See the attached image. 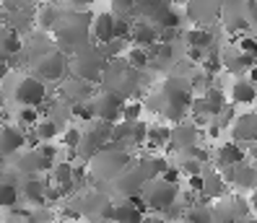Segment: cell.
Instances as JSON below:
<instances>
[{"mask_svg":"<svg viewBox=\"0 0 257 223\" xmlns=\"http://www.w3.org/2000/svg\"><path fill=\"white\" fill-rule=\"evenodd\" d=\"M91 21H94L91 11H75V8L63 11V16L57 19V24L52 29V37L57 42V47L70 55L73 50L88 44L91 42Z\"/></svg>","mask_w":257,"mask_h":223,"instance_id":"cell-1","label":"cell"},{"mask_svg":"<svg viewBox=\"0 0 257 223\" xmlns=\"http://www.w3.org/2000/svg\"><path fill=\"white\" fill-rule=\"evenodd\" d=\"M192 83L187 78H169L161 91H159V101H156V109L161 112L164 120H172V122H182L190 107H192Z\"/></svg>","mask_w":257,"mask_h":223,"instance_id":"cell-2","label":"cell"},{"mask_svg":"<svg viewBox=\"0 0 257 223\" xmlns=\"http://www.w3.org/2000/svg\"><path fill=\"white\" fill-rule=\"evenodd\" d=\"M107 57H104L101 47L94 42L83 44V47L73 50L68 55V68H70V76L78 78V81H86V83H99L104 70H107Z\"/></svg>","mask_w":257,"mask_h":223,"instance_id":"cell-3","label":"cell"},{"mask_svg":"<svg viewBox=\"0 0 257 223\" xmlns=\"http://www.w3.org/2000/svg\"><path fill=\"white\" fill-rule=\"evenodd\" d=\"M86 163H88V171H91L96 179H101V182H112L114 176H117V174H122V169L130 163V151H127V145H125V143L112 140V145L107 143L99 153H94Z\"/></svg>","mask_w":257,"mask_h":223,"instance_id":"cell-4","label":"cell"},{"mask_svg":"<svg viewBox=\"0 0 257 223\" xmlns=\"http://www.w3.org/2000/svg\"><path fill=\"white\" fill-rule=\"evenodd\" d=\"M141 197L146 202V210H154V213H166L172 210L179 200V189L177 184L161 179V176H154L141 187Z\"/></svg>","mask_w":257,"mask_h":223,"instance_id":"cell-5","label":"cell"},{"mask_svg":"<svg viewBox=\"0 0 257 223\" xmlns=\"http://www.w3.org/2000/svg\"><path fill=\"white\" fill-rule=\"evenodd\" d=\"M32 70H34V76L42 78L44 83H55V81L63 78L65 73H70V68H68V52L60 50L57 44L50 47V50H42L39 55H34Z\"/></svg>","mask_w":257,"mask_h":223,"instance_id":"cell-6","label":"cell"},{"mask_svg":"<svg viewBox=\"0 0 257 223\" xmlns=\"http://www.w3.org/2000/svg\"><path fill=\"white\" fill-rule=\"evenodd\" d=\"M112 135H114V125L94 117V120H88V127L81 132V143H78V148H75V153H78L81 161H88L107 143H112Z\"/></svg>","mask_w":257,"mask_h":223,"instance_id":"cell-7","label":"cell"},{"mask_svg":"<svg viewBox=\"0 0 257 223\" xmlns=\"http://www.w3.org/2000/svg\"><path fill=\"white\" fill-rule=\"evenodd\" d=\"M55 145L52 143H39V148H29L26 153L19 151V158L13 161L16 163V169L19 174H29V176H34V174H42V171H47L55 166Z\"/></svg>","mask_w":257,"mask_h":223,"instance_id":"cell-8","label":"cell"},{"mask_svg":"<svg viewBox=\"0 0 257 223\" xmlns=\"http://www.w3.org/2000/svg\"><path fill=\"white\" fill-rule=\"evenodd\" d=\"M47 99V83L42 78H37L34 73L32 76H19L16 86H13V101L19 107H39Z\"/></svg>","mask_w":257,"mask_h":223,"instance_id":"cell-9","label":"cell"},{"mask_svg":"<svg viewBox=\"0 0 257 223\" xmlns=\"http://www.w3.org/2000/svg\"><path fill=\"white\" fill-rule=\"evenodd\" d=\"M88 104H91V112L96 120H104V122H119L122 120V107H125V99L114 94V91H101L96 96L88 99Z\"/></svg>","mask_w":257,"mask_h":223,"instance_id":"cell-10","label":"cell"},{"mask_svg":"<svg viewBox=\"0 0 257 223\" xmlns=\"http://www.w3.org/2000/svg\"><path fill=\"white\" fill-rule=\"evenodd\" d=\"M231 130V138L241 145H252L257 143V112H244V114H236L234 122L229 125Z\"/></svg>","mask_w":257,"mask_h":223,"instance_id":"cell-11","label":"cell"},{"mask_svg":"<svg viewBox=\"0 0 257 223\" xmlns=\"http://www.w3.org/2000/svg\"><path fill=\"white\" fill-rule=\"evenodd\" d=\"M26 145V132L21 125H0V156H16Z\"/></svg>","mask_w":257,"mask_h":223,"instance_id":"cell-12","label":"cell"},{"mask_svg":"<svg viewBox=\"0 0 257 223\" xmlns=\"http://www.w3.org/2000/svg\"><path fill=\"white\" fill-rule=\"evenodd\" d=\"M114 21L117 16L112 11H101V13H94V21H91V42L94 44H107L114 39Z\"/></svg>","mask_w":257,"mask_h":223,"instance_id":"cell-13","label":"cell"},{"mask_svg":"<svg viewBox=\"0 0 257 223\" xmlns=\"http://www.w3.org/2000/svg\"><path fill=\"white\" fill-rule=\"evenodd\" d=\"M159 42V26H154L151 21L146 19H138L133 21V29H130V44H135V47H154V44Z\"/></svg>","mask_w":257,"mask_h":223,"instance_id":"cell-14","label":"cell"},{"mask_svg":"<svg viewBox=\"0 0 257 223\" xmlns=\"http://www.w3.org/2000/svg\"><path fill=\"white\" fill-rule=\"evenodd\" d=\"M60 16H63V8H60L55 0H42L34 8V26L42 29V32H52Z\"/></svg>","mask_w":257,"mask_h":223,"instance_id":"cell-15","label":"cell"},{"mask_svg":"<svg viewBox=\"0 0 257 223\" xmlns=\"http://www.w3.org/2000/svg\"><path fill=\"white\" fill-rule=\"evenodd\" d=\"M229 101L234 107H252L257 101V86L249 78H236L229 88Z\"/></svg>","mask_w":257,"mask_h":223,"instance_id":"cell-16","label":"cell"},{"mask_svg":"<svg viewBox=\"0 0 257 223\" xmlns=\"http://www.w3.org/2000/svg\"><path fill=\"white\" fill-rule=\"evenodd\" d=\"M241 161H247V148L241 145V143H236V140L223 143V145L218 148V153H216V163H218L221 169L236 166V163H241Z\"/></svg>","mask_w":257,"mask_h":223,"instance_id":"cell-17","label":"cell"},{"mask_svg":"<svg viewBox=\"0 0 257 223\" xmlns=\"http://www.w3.org/2000/svg\"><path fill=\"white\" fill-rule=\"evenodd\" d=\"M198 138H200V130H198V125H177L174 130H172V140H169V145L174 148V151H187V148H192L195 143H198Z\"/></svg>","mask_w":257,"mask_h":223,"instance_id":"cell-18","label":"cell"},{"mask_svg":"<svg viewBox=\"0 0 257 223\" xmlns=\"http://www.w3.org/2000/svg\"><path fill=\"white\" fill-rule=\"evenodd\" d=\"M50 184L57 187L63 195H68V192L75 187V171H73V163L63 161V163H55L52 166V176H50Z\"/></svg>","mask_w":257,"mask_h":223,"instance_id":"cell-19","label":"cell"},{"mask_svg":"<svg viewBox=\"0 0 257 223\" xmlns=\"http://www.w3.org/2000/svg\"><path fill=\"white\" fill-rule=\"evenodd\" d=\"M169 140H172V127L166 122H154L148 125L146 130V145L151 151H161V148H169Z\"/></svg>","mask_w":257,"mask_h":223,"instance_id":"cell-20","label":"cell"},{"mask_svg":"<svg viewBox=\"0 0 257 223\" xmlns=\"http://www.w3.org/2000/svg\"><path fill=\"white\" fill-rule=\"evenodd\" d=\"M21 192H24V197L32 205H44V202H47V182H44L42 176H37V174L26 176Z\"/></svg>","mask_w":257,"mask_h":223,"instance_id":"cell-21","label":"cell"},{"mask_svg":"<svg viewBox=\"0 0 257 223\" xmlns=\"http://www.w3.org/2000/svg\"><path fill=\"white\" fill-rule=\"evenodd\" d=\"M226 189H229V184H226L223 174H218V171H203V189H200L203 197H223Z\"/></svg>","mask_w":257,"mask_h":223,"instance_id":"cell-22","label":"cell"},{"mask_svg":"<svg viewBox=\"0 0 257 223\" xmlns=\"http://www.w3.org/2000/svg\"><path fill=\"white\" fill-rule=\"evenodd\" d=\"M187 47H200V50H210L213 47V32L208 26H195L185 34Z\"/></svg>","mask_w":257,"mask_h":223,"instance_id":"cell-23","label":"cell"},{"mask_svg":"<svg viewBox=\"0 0 257 223\" xmlns=\"http://www.w3.org/2000/svg\"><path fill=\"white\" fill-rule=\"evenodd\" d=\"M125 60H127V65H133V68L146 70V68L151 65V55H148L146 47H135V44H130L127 52H125Z\"/></svg>","mask_w":257,"mask_h":223,"instance_id":"cell-24","label":"cell"},{"mask_svg":"<svg viewBox=\"0 0 257 223\" xmlns=\"http://www.w3.org/2000/svg\"><path fill=\"white\" fill-rule=\"evenodd\" d=\"M57 132H60V127H57L55 120H39L34 125V135H37L39 143H52L57 138Z\"/></svg>","mask_w":257,"mask_h":223,"instance_id":"cell-25","label":"cell"},{"mask_svg":"<svg viewBox=\"0 0 257 223\" xmlns=\"http://www.w3.org/2000/svg\"><path fill=\"white\" fill-rule=\"evenodd\" d=\"M19 197H21V192H19L16 184L0 179V207H13L19 202Z\"/></svg>","mask_w":257,"mask_h":223,"instance_id":"cell-26","label":"cell"},{"mask_svg":"<svg viewBox=\"0 0 257 223\" xmlns=\"http://www.w3.org/2000/svg\"><path fill=\"white\" fill-rule=\"evenodd\" d=\"M190 223H213V207H203V205H190L185 210Z\"/></svg>","mask_w":257,"mask_h":223,"instance_id":"cell-27","label":"cell"},{"mask_svg":"<svg viewBox=\"0 0 257 223\" xmlns=\"http://www.w3.org/2000/svg\"><path fill=\"white\" fill-rule=\"evenodd\" d=\"M141 112H143V104L138 99H125V107H122V120L127 122H138L141 120Z\"/></svg>","mask_w":257,"mask_h":223,"instance_id":"cell-28","label":"cell"},{"mask_svg":"<svg viewBox=\"0 0 257 223\" xmlns=\"http://www.w3.org/2000/svg\"><path fill=\"white\" fill-rule=\"evenodd\" d=\"M16 120H19L21 127H32V125L39 122V112H37V107H21L19 114H16Z\"/></svg>","mask_w":257,"mask_h":223,"instance_id":"cell-29","label":"cell"},{"mask_svg":"<svg viewBox=\"0 0 257 223\" xmlns=\"http://www.w3.org/2000/svg\"><path fill=\"white\" fill-rule=\"evenodd\" d=\"M236 47L247 55H257V37H249V34L236 37Z\"/></svg>","mask_w":257,"mask_h":223,"instance_id":"cell-30","label":"cell"},{"mask_svg":"<svg viewBox=\"0 0 257 223\" xmlns=\"http://www.w3.org/2000/svg\"><path fill=\"white\" fill-rule=\"evenodd\" d=\"M81 132H83V130H78V127H68L65 135H63V143L70 145L73 151H75V148H78V143H81Z\"/></svg>","mask_w":257,"mask_h":223,"instance_id":"cell-31","label":"cell"},{"mask_svg":"<svg viewBox=\"0 0 257 223\" xmlns=\"http://www.w3.org/2000/svg\"><path fill=\"white\" fill-rule=\"evenodd\" d=\"M187 187H190V192H198V195H200V189H203V171L200 174H187Z\"/></svg>","mask_w":257,"mask_h":223,"instance_id":"cell-32","label":"cell"},{"mask_svg":"<svg viewBox=\"0 0 257 223\" xmlns=\"http://www.w3.org/2000/svg\"><path fill=\"white\" fill-rule=\"evenodd\" d=\"M205 52H208V50H200V47H187V60H192V63H203Z\"/></svg>","mask_w":257,"mask_h":223,"instance_id":"cell-33","label":"cell"},{"mask_svg":"<svg viewBox=\"0 0 257 223\" xmlns=\"http://www.w3.org/2000/svg\"><path fill=\"white\" fill-rule=\"evenodd\" d=\"M65 3L70 8H75V11H88V6H94L96 0H65Z\"/></svg>","mask_w":257,"mask_h":223,"instance_id":"cell-34","label":"cell"},{"mask_svg":"<svg viewBox=\"0 0 257 223\" xmlns=\"http://www.w3.org/2000/svg\"><path fill=\"white\" fill-rule=\"evenodd\" d=\"M6 3H8V8H11V11H16L19 6H26V3H32V0H3L0 6H6Z\"/></svg>","mask_w":257,"mask_h":223,"instance_id":"cell-35","label":"cell"},{"mask_svg":"<svg viewBox=\"0 0 257 223\" xmlns=\"http://www.w3.org/2000/svg\"><path fill=\"white\" fill-rule=\"evenodd\" d=\"M141 223H169V220H166V218H161V215H146Z\"/></svg>","mask_w":257,"mask_h":223,"instance_id":"cell-36","label":"cell"},{"mask_svg":"<svg viewBox=\"0 0 257 223\" xmlns=\"http://www.w3.org/2000/svg\"><path fill=\"white\" fill-rule=\"evenodd\" d=\"M247 78H249V81H252V83L257 86V63H254V65H252V68L247 70Z\"/></svg>","mask_w":257,"mask_h":223,"instance_id":"cell-37","label":"cell"},{"mask_svg":"<svg viewBox=\"0 0 257 223\" xmlns=\"http://www.w3.org/2000/svg\"><path fill=\"white\" fill-rule=\"evenodd\" d=\"M247 156H249L252 161H257V143H252V145H249V151H247Z\"/></svg>","mask_w":257,"mask_h":223,"instance_id":"cell-38","label":"cell"},{"mask_svg":"<svg viewBox=\"0 0 257 223\" xmlns=\"http://www.w3.org/2000/svg\"><path fill=\"white\" fill-rule=\"evenodd\" d=\"M239 223H257V220H254V218H241Z\"/></svg>","mask_w":257,"mask_h":223,"instance_id":"cell-39","label":"cell"},{"mask_svg":"<svg viewBox=\"0 0 257 223\" xmlns=\"http://www.w3.org/2000/svg\"><path fill=\"white\" fill-rule=\"evenodd\" d=\"M3 104H6V94H3V91H0V107H3Z\"/></svg>","mask_w":257,"mask_h":223,"instance_id":"cell-40","label":"cell"},{"mask_svg":"<svg viewBox=\"0 0 257 223\" xmlns=\"http://www.w3.org/2000/svg\"><path fill=\"white\" fill-rule=\"evenodd\" d=\"M0 3H3V0H0Z\"/></svg>","mask_w":257,"mask_h":223,"instance_id":"cell-41","label":"cell"}]
</instances>
